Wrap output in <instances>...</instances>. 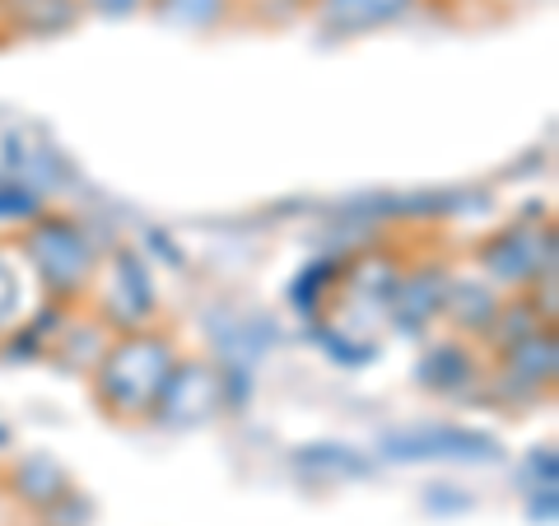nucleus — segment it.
<instances>
[{"mask_svg":"<svg viewBox=\"0 0 559 526\" xmlns=\"http://www.w3.org/2000/svg\"><path fill=\"white\" fill-rule=\"evenodd\" d=\"M294 466L308 470L312 480H369L373 462L359 447H341V443H318V447H299Z\"/></svg>","mask_w":559,"mask_h":526,"instance_id":"2eb2a0df","label":"nucleus"},{"mask_svg":"<svg viewBox=\"0 0 559 526\" xmlns=\"http://www.w3.org/2000/svg\"><path fill=\"white\" fill-rule=\"evenodd\" d=\"M108 340H112V331L103 326L94 312H70L66 326L57 331V340L47 345V355L61 368H70V373H94V363L103 359Z\"/></svg>","mask_w":559,"mask_h":526,"instance_id":"4468645a","label":"nucleus"},{"mask_svg":"<svg viewBox=\"0 0 559 526\" xmlns=\"http://www.w3.org/2000/svg\"><path fill=\"white\" fill-rule=\"evenodd\" d=\"M555 368H559L555 326H540L532 336L499 349V387L509 396H540L555 387Z\"/></svg>","mask_w":559,"mask_h":526,"instance_id":"1a4fd4ad","label":"nucleus"},{"mask_svg":"<svg viewBox=\"0 0 559 526\" xmlns=\"http://www.w3.org/2000/svg\"><path fill=\"white\" fill-rule=\"evenodd\" d=\"M94 318L112 331V336H131V331L159 326V285H154V266L140 248H117L103 256L94 279Z\"/></svg>","mask_w":559,"mask_h":526,"instance_id":"7ed1b4c3","label":"nucleus"},{"mask_svg":"<svg viewBox=\"0 0 559 526\" xmlns=\"http://www.w3.org/2000/svg\"><path fill=\"white\" fill-rule=\"evenodd\" d=\"M0 447H10V433L5 429H0Z\"/></svg>","mask_w":559,"mask_h":526,"instance_id":"5701e85b","label":"nucleus"},{"mask_svg":"<svg viewBox=\"0 0 559 526\" xmlns=\"http://www.w3.org/2000/svg\"><path fill=\"white\" fill-rule=\"evenodd\" d=\"M164 24H178L191 33H215L238 14L234 0H150Z\"/></svg>","mask_w":559,"mask_h":526,"instance_id":"f3484780","label":"nucleus"},{"mask_svg":"<svg viewBox=\"0 0 559 526\" xmlns=\"http://www.w3.org/2000/svg\"><path fill=\"white\" fill-rule=\"evenodd\" d=\"M503 308V294L485 279H448V294H443V318L462 331L466 340H485L489 326H495Z\"/></svg>","mask_w":559,"mask_h":526,"instance_id":"ddd939ff","label":"nucleus"},{"mask_svg":"<svg viewBox=\"0 0 559 526\" xmlns=\"http://www.w3.org/2000/svg\"><path fill=\"white\" fill-rule=\"evenodd\" d=\"M178 355L182 349H178V340H173V331H164V326L112 336L108 349H103V359L94 363V373H90L94 406L108 419H117V425L150 419Z\"/></svg>","mask_w":559,"mask_h":526,"instance_id":"f257e3e1","label":"nucleus"},{"mask_svg":"<svg viewBox=\"0 0 559 526\" xmlns=\"http://www.w3.org/2000/svg\"><path fill=\"white\" fill-rule=\"evenodd\" d=\"M0 489H5V499L14 507L38 517L57 499H66L70 489H75V480H70V470L51 457V452H24V457H14L0 470Z\"/></svg>","mask_w":559,"mask_h":526,"instance_id":"6e6552de","label":"nucleus"},{"mask_svg":"<svg viewBox=\"0 0 559 526\" xmlns=\"http://www.w3.org/2000/svg\"><path fill=\"white\" fill-rule=\"evenodd\" d=\"M14 252H20L24 271L38 279L47 303L80 308L84 298L94 294L103 252H98L94 229L84 219L61 215V210H43L38 219L14 234Z\"/></svg>","mask_w":559,"mask_h":526,"instance_id":"f03ea898","label":"nucleus"},{"mask_svg":"<svg viewBox=\"0 0 559 526\" xmlns=\"http://www.w3.org/2000/svg\"><path fill=\"white\" fill-rule=\"evenodd\" d=\"M80 5L103 14V20H131V14H140L150 0H80Z\"/></svg>","mask_w":559,"mask_h":526,"instance_id":"412c9836","label":"nucleus"},{"mask_svg":"<svg viewBox=\"0 0 559 526\" xmlns=\"http://www.w3.org/2000/svg\"><path fill=\"white\" fill-rule=\"evenodd\" d=\"M80 20V0H0V28L20 33V38H61Z\"/></svg>","mask_w":559,"mask_h":526,"instance_id":"f8f14e48","label":"nucleus"},{"mask_svg":"<svg viewBox=\"0 0 559 526\" xmlns=\"http://www.w3.org/2000/svg\"><path fill=\"white\" fill-rule=\"evenodd\" d=\"M341 279H345V266H336L331 256L308 261V266L294 275V285H289V308L299 312V318H312V322H318V318H322V308L331 303V294H336Z\"/></svg>","mask_w":559,"mask_h":526,"instance_id":"dca6fc26","label":"nucleus"},{"mask_svg":"<svg viewBox=\"0 0 559 526\" xmlns=\"http://www.w3.org/2000/svg\"><path fill=\"white\" fill-rule=\"evenodd\" d=\"M480 378V355L471 340H457V336H443L433 340L425 355L415 363V382L433 396H462L471 382Z\"/></svg>","mask_w":559,"mask_h":526,"instance_id":"9b49d317","label":"nucleus"},{"mask_svg":"<svg viewBox=\"0 0 559 526\" xmlns=\"http://www.w3.org/2000/svg\"><path fill=\"white\" fill-rule=\"evenodd\" d=\"M224 410H234L229 406V373H224L215 359L178 355L159 401H154V410H150V425L168 429V433H197L205 425H215V419H224Z\"/></svg>","mask_w":559,"mask_h":526,"instance_id":"20e7f679","label":"nucleus"},{"mask_svg":"<svg viewBox=\"0 0 559 526\" xmlns=\"http://www.w3.org/2000/svg\"><path fill=\"white\" fill-rule=\"evenodd\" d=\"M90 517H94V503L84 499L80 489H70V494L51 503L47 513H38L43 526H90Z\"/></svg>","mask_w":559,"mask_h":526,"instance_id":"aec40b11","label":"nucleus"},{"mask_svg":"<svg viewBox=\"0 0 559 526\" xmlns=\"http://www.w3.org/2000/svg\"><path fill=\"white\" fill-rule=\"evenodd\" d=\"M261 5H285V10H308L312 0H261Z\"/></svg>","mask_w":559,"mask_h":526,"instance_id":"4be33fe9","label":"nucleus"},{"mask_svg":"<svg viewBox=\"0 0 559 526\" xmlns=\"http://www.w3.org/2000/svg\"><path fill=\"white\" fill-rule=\"evenodd\" d=\"M43 210H51L43 187H33L28 178H20V172H0V229L20 234L24 224H33L43 215Z\"/></svg>","mask_w":559,"mask_h":526,"instance_id":"a211bd4d","label":"nucleus"},{"mask_svg":"<svg viewBox=\"0 0 559 526\" xmlns=\"http://www.w3.org/2000/svg\"><path fill=\"white\" fill-rule=\"evenodd\" d=\"M24 318H28L24 261H20V252H14V242H0V336H10Z\"/></svg>","mask_w":559,"mask_h":526,"instance_id":"6ab92c4d","label":"nucleus"},{"mask_svg":"<svg viewBox=\"0 0 559 526\" xmlns=\"http://www.w3.org/2000/svg\"><path fill=\"white\" fill-rule=\"evenodd\" d=\"M448 271L443 266H415V271H401L396 289L388 298V322L396 331H425L429 322L443 318V294H448Z\"/></svg>","mask_w":559,"mask_h":526,"instance_id":"9d476101","label":"nucleus"},{"mask_svg":"<svg viewBox=\"0 0 559 526\" xmlns=\"http://www.w3.org/2000/svg\"><path fill=\"white\" fill-rule=\"evenodd\" d=\"M415 10H419V0H312L308 5L312 28L326 43H355V38H369V33L396 28Z\"/></svg>","mask_w":559,"mask_h":526,"instance_id":"0eeeda50","label":"nucleus"},{"mask_svg":"<svg viewBox=\"0 0 559 526\" xmlns=\"http://www.w3.org/2000/svg\"><path fill=\"white\" fill-rule=\"evenodd\" d=\"M480 279L499 294L540 289L555 279V229L550 224H503L476 248Z\"/></svg>","mask_w":559,"mask_h":526,"instance_id":"39448f33","label":"nucleus"},{"mask_svg":"<svg viewBox=\"0 0 559 526\" xmlns=\"http://www.w3.org/2000/svg\"><path fill=\"white\" fill-rule=\"evenodd\" d=\"M382 457L401 466L419 462H448V466H495L503 457L499 438L485 429L462 425H411L396 433H382Z\"/></svg>","mask_w":559,"mask_h":526,"instance_id":"423d86ee","label":"nucleus"}]
</instances>
